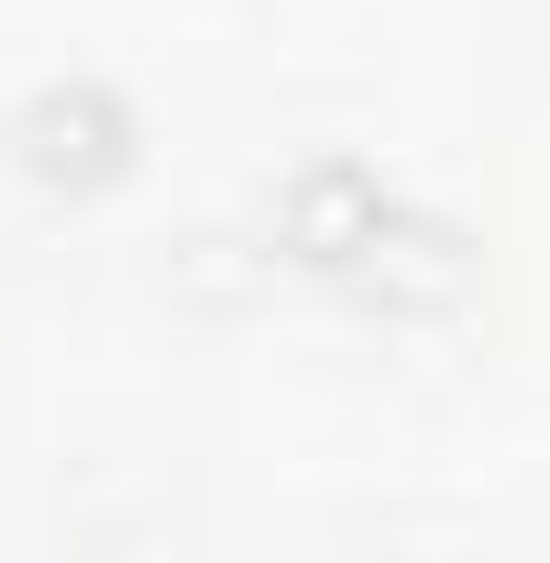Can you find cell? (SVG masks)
<instances>
[{
  "label": "cell",
  "mask_w": 550,
  "mask_h": 563,
  "mask_svg": "<svg viewBox=\"0 0 550 563\" xmlns=\"http://www.w3.org/2000/svg\"><path fill=\"white\" fill-rule=\"evenodd\" d=\"M275 276V250H237V236H184V288L197 301H250Z\"/></svg>",
  "instance_id": "277c9868"
},
{
  "label": "cell",
  "mask_w": 550,
  "mask_h": 563,
  "mask_svg": "<svg viewBox=\"0 0 550 563\" xmlns=\"http://www.w3.org/2000/svg\"><path fill=\"white\" fill-rule=\"evenodd\" d=\"M341 288H354L367 314H394V328H446V314L485 288V250H472L459 223H432V210L394 197V210H381V236L341 263Z\"/></svg>",
  "instance_id": "7a4b0ae2"
},
{
  "label": "cell",
  "mask_w": 550,
  "mask_h": 563,
  "mask_svg": "<svg viewBox=\"0 0 550 563\" xmlns=\"http://www.w3.org/2000/svg\"><path fill=\"white\" fill-rule=\"evenodd\" d=\"M13 170H26L40 197H106V184L132 170V106H119L106 79H40V92L13 106Z\"/></svg>",
  "instance_id": "3957f363"
},
{
  "label": "cell",
  "mask_w": 550,
  "mask_h": 563,
  "mask_svg": "<svg viewBox=\"0 0 550 563\" xmlns=\"http://www.w3.org/2000/svg\"><path fill=\"white\" fill-rule=\"evenodd\" d=\"M381 210H394V184H381L367 157H341V144H328V157H288L275 197H263V250L288 263V276H328V288H341V263L381 236Z\"/></svg>",
  "instance_id": "6da1fadb"
}]
</instances>
